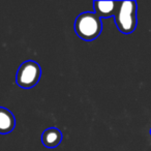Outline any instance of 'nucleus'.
Masks as SVG:
<instances>
[{"mask_svg":"<svg viewBox=\"0 0 151 151\" xmlns=\"http://www.w3.org/2000/svg\"><path fill=\"white\" fill-rule=\"evenodd\" d=\"M73 28L79 37L86 42H91L99 37L101 33L103 22L96 14L85 12L77 17Z\"/></svg>","mask_w":151,"mask_h":151,"instance_id":"nucleus-1","label":"nucleus"},{"mask_svg":"<svg viewBox=\"0 0 151 151\" xmlns=\"http://www.w3.org/2000/svg\"><path fill=\"white\" fill-rule=\"evenodd\" d=\"M137 6L136 1H121L114 16L116 27L121 33L130 34L136 30L138 25L137 18Z\"/></svg>","mask_w":151,"mask_h":151,"instance_id":"nucleus-2","label":"nucleus"},{"mask_svg":"<svg viewBox=\"0 0 151 151\" xmlns=\"http://www.w3.org/2000/svg\"><path fill=\"white\" fill-rule=\"evenodd\" d=\"M42 68L33 60H27L19 66L16 75V84L21 88L29 89L34 87L40 80Z\"/></svg>","mask_w":151,"mask_h":151,"instance_id":"nucleus-3","label":"nucleus"},{"mask_svg":"<svg viewBox=\"0 0 151 151\" xmlns=\"http://www.w3.org/2000/svg\"><path fill=\"white\" fill-rule=\"evenodd\" d=\"M119 6V1H94V14L99 18L114 17Z\"/></svg>","mask_w":151,"mask_h":151,"instance_id":"nucleus-4","label":"nucleus"},{"mask_svg":"<svg viewBox=\"0 0 151 151\" xmlns=\"http://www.w3.org/2000/svg\"><path fill=\"white\" fill-rule=\"evenodd\" d=\"M62 141V132L56 127H50L42 134V143L47 148H55Z\"/></svg>","mask_w":151,"mask_h":151,"instance_id":"nucleus-5","label":"nucleus"},{"mask_svg":"<svg viewBox=\"0 0 151 151\" xmlns=\"http://www.w3.org/2000/svg\"><path fill=\"white\" fill-rule=\"evenodd\" d=\"M16 126V118L6 108L0 107V134H9Z\"/></svg>","mask_w":151,"mask_h":151,"instance_id":"nucleus-6","label":"nucleus"},{"mask_svg":"<svg viewBox=\"0 0 151 151\" xmlns=\"http://www.w3.org/2000/svg\"><path fill=\"white\" fill-rule=\"evenodd\" d=\"M150 134H151V129H150Z\"/></svg>","mask_w":151,"mask_h":151,"instance_id":"nucleus-7","label":"nucleus"}]
</instances>
